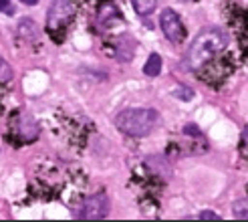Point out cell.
I'll return each instance as SVG.
<instances>
[{"label":"cell","mask_w":248,"mask_h":222,"mask_svg":"<svg viewBox=\"0 0 248 222\" xmlns=\"http://www.w3.org/2000/svg\"><path fill=\"white\" fill-rule=\"evenodd\" d=\"M228 47V34L220 29H204L190 45L186 65L190 71H200Z\"/></svg>","instance_id":"cell-1"},{"label":"cell","mask_w":248,"mask_h":222,"mask_svg":"<svg viewBox=\"0 0 248 222\" xmlns=\"http://www.w3.org/2000/svg\"><path fill=\"white\" fill-rule=\"evenodd\" d=\"M157 111L155 109H125L121 111L115 119V126L119 131L131 138H143L152 133L157 126Z\"/></svg>","instance_id":"cell-2"},{"label":"cell","mask_w":248,"mask_h":222,"mask_svg":"<svg viewBox=\"0 0 248 222\" xmlns=\"http://www.w3.org/2000/svg\"><path fill=\"white\" fill-rule=\"evenodd\" d=\"M73 18H75V6H73L71 0H53L46 16V31L57 36L55 41H61L59 36L69 29Z\"/></svg>","instance_id":"cell-3"},{"label":"cell","mask_w":248,"mask_h":222,"mask_svg":"<svg viewBox=\"0 0 248 222\" xmlns=\"http://www.w3.org/2000/svg\"><path fill=\"white\" fill-rule=\"evenodd\" d=\"M159 27H162L166 39H168L170 43H173V45H180V43L186 39L184 22H182V18H180L171 8L162 10V15H159Z\"/></svg>","instance_id":"cell-4"},{"label":"cell","mask_w":248,"mask_h":222,"mask_svg":"<svg viewBox=\"0 0 248 222\" xmlns=\"http://www.w3.org/2000/svg\"><path fill=\"white\" fill-rule=\"evenodd\" d=\"M107 214H109V198L105 194H95L91 198H87L79 210V218L83 220H101L107 218Z\"/></svg>","instance_id":"cell-5"},{"label":"cell","mask_w":248,"mask_h":222,"mask_svg":"<svg viewBox=\"0 0 248 222\" xmlns=\"http://www.w3.org/2000/svg\"><path fill=\"white\" fill-rule=\"evenodd\" d=\"M143 71H145V75H150V77L159 75V71H162V57L155 55V53L150 55V59H147V63H145Z\"/></svg>","instance_id":"cell-6"},{"label":"cell","mask_w":248,"mask_h":222,"mask_svg":"<svg viewBox=\"0 0 248 222\" xmlns=\"http://www.w3.org/2000/svg\"><path fill=\"white\" fill-rule=\"evenodd\" d=\"M131 4L138 15L145 16V15H150V12H154V8L157 6V0H131Z\"/></svg>","instance_id":"cell-7"},{"label":"cell","mask_w":248,"mask_h":222,"mask_svg":"<svg viewBox=\"0 0 248 222\" xmlns=\"http://www.w3.org/2000/svg\"><path fill=\"white\" fill-rule=\"evenodd\" d=\"M12 79V67L0 57V81H10Z\"/></svg>","instance_id":"cell-8"},{"label":"cell","mask_w":248,"mask_h":222,"mask_svg":"<svg viewBox=\"0 0 248 222\" xmlns=\"http://www.w3.org/2000/svg\"><path fill=\"white\" fill-rule=\"evenodd\" d=\"M234 214H236L238 218H248V202L246 200L236 202V206H234Z\"/></svg>","instance_id":"cell-9"},{"label":"cell","mask_w":248,"mask_h":222,"mask_svg":"<svg viewBox=\"0 0 248 222\" xmlns=\"http://www.w3.org/2000/svg\"><path fill=\"white\" fill-rule=\"evenodd\" d=\"M240 147H242V154H246L248 156V126L244 127V131H242V142H240Z\"/></svg>","instance_id":"cell-10"},{"label":"cell","mask_w":248,"mask_h":222,"mask_svg":"<svg viewBox=\"0 0 248 222\" xmlns=\"http://www.w3.org/2000/svg\"><path fill=\"white\" fill-rule=\"evenodd\" d=\"M0 12H6V15H12V6H10V0H0Z\"/></svg>","instance_id":"cell-11"},{"label":"cell","mask_w":248,"mask_h":222,"mask_svg":"<svg viewBox=\"0 0 248 222\" xmlns=\"http://www.w3.org/2000/svg\"><path fill=\"white\" fill-rule=\"evenodd\" d=\"M198 218H202V220H218L220 216H218V214H214V212H202Z\"/></svg>","instance_id":"cell-12"},{"label":"cell","mask_w":248,"mask_h":222,"mask_svg":"<svg viewBox=\"0 0 248 222\" xmlns=\"http://www.w3.org/2000/svg\"><path fill=\"white\" fill-rule=\"evenodd\" d=\"M20 2H24V4H29V6H31V4H36L39 0H20Z\"/></svg>","instance_id":"cell-13"}]
</instances>
